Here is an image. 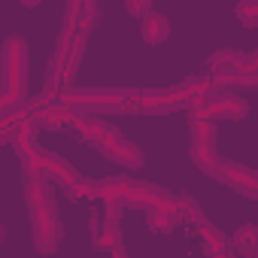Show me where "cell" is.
<instances>
[{
    "label": "cell",
    "instance_id": "9",
    "mask_svg": "<svg viewBox=\"0 0 258 258\" xmlns=\"http://www.w3.org/2000/svg\"><path fill=\"white\" fill-rule=\"evenodd\" d=\"M131 182L127 176H106L100 179V201L103 204H124L127 191H131Z\"/></svg>",
    "mask_w": 258,
    "mask_h": 258
},
{
    "label": "cell",
    "instance_id": "10",
    "mask_svg": "<svg viewBox=\"0 0 258 258\" xmlns=\"http://www.w3.org/2000/svg\"><path fill=\"white\" fill-rule=\"evenodd\" d=\"M191 161L204 170V173H219V167H222V161H219V152H216V146L213 143H191Z\"/></svg>",
    "mask_w": 258,
    "mask_h": 258
},
{
    "label": "cell",
    "instance_id": "17",
    "mask_svg": "<svg viewBox=\"0 0 258 258\" xmlns=\"http://www.w3.org/2000/svg\"><path fill=\"white\" fill-rule=\"evenodd\" d=\"M255 258H258V255H255Z\"/></svg>",
    "mask_w": 258,
    "mask_h": 258
},
{
    "label": "cell",
    "instance_id": "1",
    "mask_svg": "<svg viewBox=\"0 0 258 258\" xmlns=\"http://www.w3.org/2000/svg\"><path fill=\"white\" fill-rule=\"evenodd\" d=\"M25 85H28V46L22 37H10L0 52V103L22 106L25 103Z\"/></svg>",
    "mask_w": 258,
    "mask_h": 258
},
{
    "label": "cell",
    "instance_id": "2",
    "mask_svg": "<svg viewBox=\"0 0 258 258\" xmlns=\"http://www.w3.org/2000/svg\"><path fill=\"white\" fill-rule=\"evenodd\" d=\"M137 91H94V88H70L64 91V103L79 106V109H91V112H127V100Z\"/></svg>",
    "mask_w": 258,
    "mask_h": 258
},
{
    "label": "cell",
    "instance_id": "5",
    "mask_svg": "<svg viewBox=\"0 0 258 258\" xmlns=\"http://www.w3.org/2000/svg\"><path fill=\"white\" fill-rule=\"evenodd\" d=\"M25 201L31 210H40L52 201V185H49V176L46 173H37V176H28L25 182Z\"/></svg>",
    "mask_w": 258,
    "mask_h": 258
},
{
    "label": "cell",
    "instance_id": "16",
    "mask_svg": "<svg viewBox=\"0 0 258 258\" xmlns=\"http://www.w3.org/2000/svg\"><path fill=\"white\" fill-rule=\"evenodd\" d=\"M124 10H127V16H137V19L152 16V4H149V0H127Z\"/></svg>",
    "mask_w": 258,
    "mask_h": 258
},
{
    "label": "cell",
    "instance_id": "13",
    "mask_svg": "<svg viewBox=\"0 0 258 258\" xmlns=\"http://www.w3.org/2000/svg\"><path fill=\"white\" fill-rule=\"evenodd\" d=\"M191 143H213L216 140V124L204 115H191Z\"/></svg>",
    "mask_w": 258,
    "mask_h": 258
},
{
    "label": "cell",
    "instance_id": "3",
    "mask_svg": "<svg viewBox=\"0 0 258 258\" xmlns=\"http://www.w3.org/2000/svg\"><path fill=\"white\" fill-rule=\"evenodd\" d=\"M140 106L149 115L176 112V109L188 106V91L182 85H176V88H149V91H140Z\"/></svg>",
    "mask_w": 258,
    "mask_h": 258
},
{
    "label": "cell",
    "instance_id": "11",
    "mask_svg": "<svg viewBox=\"0 0 258 258\" xmlns=\"http://www.w3.org/2000/svg\"><path fill=\"white\" fill-rule=\"evenodd\" d=\"M31 225H34V234H37V231L61 234V222H58L55 201H49V204H46V207H40V210H31Z\"/></svg>",
    "mask_w": 258,
    "mask_h": 258
},
{
    "label": "cell",
    "instance_id": "4",
    "mask_svg": "<svg viewBox=\"0 0 258 258\" xmlns=\"http://www.w3.org/2000/svg\"><path fill=\"white\" fill-rule=\"evenodd\" d=\"M97 149H100L109 161H115V164H121V167H140V164H143L140 146H134L127 137H121L118 131H112V127H106V137L100 140Z\"/></svg>",
    "mask_w": 258,
    "mask_h": 258
},
{
    "label": "cell",
    "instance_id": "15",
    "mask_svg": "<svg viewBox=\"0 0 258 258\" xmlns=\"http://www.w3.org/2000/svg\"><path fill=\"white\" fill-rule=\"evenodd\" d=\"M237 19L243 22V25H258V0H243V4H237Z\"/></svg>",
    "mask_w": 258,
    "mask_h": 258
},
{
    "label": "cell",
    "instance_id": "12",
    "mask_svg": "<svg viewBox=\"0 0 258 258\" xmlns=\"http://www.w3.org/2000/svg\"><path fill=\"white\" fill-rule=\"evenodd\" d=\"M179 219H182V216H176V213L152 210V213H149V219H146V225H149V231H152V234H167V231H173V228L179 225Z\"/></svg>",
    "mask_w": 258,
    "mask_h": 258
},
{
    "label": "cell",
    "instance_id": "6",
    "mask_svg": "<svg viewBox=\"0 0 258 258\" xmlns=\"http://www.w3.org/2000/svg\"><path fill=\"white\" fill-rule=\"evenodd\" d=\"M201 246H204V252H207L210 258H228V255H231L225 234H222L216 225H210V222H201Z\"/></svg>",
    "mask_w": 258,
    "mask_h": 258
},
{
    "label": "cell",
    "instance_id": "8",
    "mask_svg": "<svg viewBox=\"0 0 258 258\" xmlns=\"http://www.w3.org/2000/svg\"><path fill=\"white\" fill-rule=\"evenodd\" d=\"M231 249L243 258H255L258 255V225H240L231 237Z\"/></svg>",
    "mask_w": 258,
    "mask_h": 258
},
{
    "label": "cell",
    "instance_id": "7",
    "mask_svg": "<svg viewBox=\"0 0 258 258\" xmlns=\"http://www.w3.org/2000/svg\"><path fill=\"white\" fill-rule=\"evenodd\" d=\"M140 34H143V40H146L149 46H161V43L170 37V22H167L161 13H152V16H146V19L140 22Z\"/></svg>",
    "mask_w": 258,
    "mask_h": 258
},
{
    "label": "cell",
    "instance_id": "14",
    "mask_svg": "<svg viewBox=\"0 0 258 258\" xmlns=\"http://www.w3.org/2000/svg\"><path fill=\"white\" fill-rule=\"evenodd\" d=\"M34 243H37V252H40V255H55V252H58V243H61V234L37 231V234H34Z\"/></svg>",
    "mask_w": 258,
    "mask_h": 258
}]
</instances>
